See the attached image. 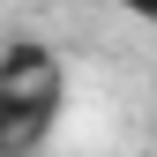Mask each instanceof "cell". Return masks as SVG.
Segmentation results:
<instances>
[]
</instances>
